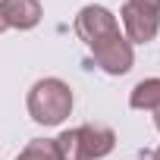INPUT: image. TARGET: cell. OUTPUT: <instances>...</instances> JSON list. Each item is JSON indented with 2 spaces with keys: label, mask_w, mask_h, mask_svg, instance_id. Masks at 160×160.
Here are the masks:
<instances>
[{
  "label": "cell",
  "mask_w": 160,
  "mask_h": 160,
  "mask_svg": "<svg viewBox=\"0 0 160 160\" xmlns=\"http://www.w3.org/2000/svg\"><path fill=\"white\" fill-rule=\"evenodd\" d=\"M10 25H7V19H3V10H0V32H7Z\"/></svg>",
  "instance_id": "cell-9"
},
{
  "label": "cell",
  "mask_w": 160,
  "mask_h": 160,
  "mask_svg": "<svg viewBox=\"0 0 160 160\" xmlns=\"http://www.w3.org/2000/svg\"><path fill=\"white\" fill-rule=\"evenodd\" d=\"M154 160H160V148H157V151H154Z\"/></svg>",
  "instance_id": "cell-11"
},
{
  "label": "cell",
  "mask_w": 160,
  "mask_h": 160,
  "mask_svg": "<svg viewBox=\"0 0 160 160\" xmlns=\"http://www.w3.org/2000/svg\"><path fill=\"white\" fill-rule=\"evenodd\" d=\"M122 25L129 35V44H148L160 28V0H126L122 7Z\"/></svg>",
  "instance_id": "cell-3"
},
{
  "label": "cell",
  "mask_w": 160,
  "mask_h": 160,
  "mask_svg": "<svg viewBox=\"0 0 160 160\" xmlns=\"http://www.w3.org/2000/svg\"><path fill=\"white\" fill-rule=\"evenodd\" d=\"M72 110V91L60 78H41L28 91V113L41 126H60Z\"/></svg>",
  "instance_id": "cell-2"
},
{
  "label": "cell",
  "mask_w": 160,
  "mask_h": 160,
  "mask_svg": "<svg viewBox=\"0 0 160 160\" xmlns=\"http://www.w3.org/2000/svg\"><path fill=\"white\" fill-rule=\"evenodd\" d=\"M53 141H57L60 160H101V157H107L113 151L116 135L107 126H91L88 122V126L60 132Z\"/></svg>",
  "instance_id": "cell-1"
},
{
  "label": "cell",
  "mask_w": 160,
  "mask_h": 160,
  "mask_svg": "<svg viewBox=\"0 0 160 160\" xmlns=\"http://www.w3.org/2000/svg\"><path fill=\"white\" fill-rule=\"evenodd\" d=\"M16 160H60V151H57V141H50V138H35V141L25 144V151H22Z\"/></svg>",
  "instance_id": "cell-8"
},
{
  "label": "cell",
  "mask_w": 160,
  "mask_h": 160,
  "mask_svg": "<svg viewBox=\"0 0 160 160\" xmlns=\"http://www.w3.org/2000/svg\"><path fill=\"white\" fill-rule=\"evenodd\" d=\"M154 126H157V129H160V107H157V110H154Z\"/></svg>",
  "instance_id": "cell-10"
},
{
  "label": "cell",
  "mask_w": 160,
  "mask_h": 160,
  "mask_svg": "<svg viewBox=\"0 0 160 160\" xmlns=\"http://www.w3.org/2000/svg\"><path fill=\"white\" fill-rule=\"evenodd\" d=\"M132 110H157L160 107V78H141L129 94Z\"/></svg>",
  "instance_id": "cell-7"
},
{
  "label": "cell",
  "mask_w": 160,
  "mask_h": 160,
  "mask_svg": "<svg viewBox=\"0 0 160 160\" xmlns=\"http://www.w3.org/2000/svg\"><path fill=\"white\" fill-rule=\"evenodd\" d=\"M119 32V25H116V16L107 10V7H82L78 10V16H75V35L82 38L88 47H94V44H101L104 38H110V35H116Z\"/></svg>",
  "instance_id": "cell-5"
},
{
  "label": "cell",
  "mask_w": 160,
  "mask_h": 160,
  "mask_svg": "<svg viewBox=\"0 0 160 160\" xmlns=\"http://www.w3.org/2000/svg\"><path fill=\"white\" fill-rule=\"evenodd\" d=\"M91 57H94V63H98L107 75H126V72L132 69V63H135L132 44H129V38H122L119 32L110 35V38H104L101 44H94V47H91Z\"/></svg>",
  "instance_id": "cell-4"
},
{
  "label": "cell",
  "mask_w": 160,
  "mask_h": 160,
  "mask_svg": "<svg viewBox=\"0 0 160 160\" xmlns=\"http://www.w3.org/2000/svg\"><path fill=\"white\" fill-rule=\"evenodd\" d=\"M0 10H3V19L10 28H35L41 22V3L38 0H0Z\"/></svg>",
  "instance_id": "cell-6"
}]
</instances>
